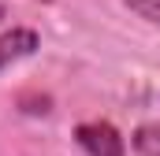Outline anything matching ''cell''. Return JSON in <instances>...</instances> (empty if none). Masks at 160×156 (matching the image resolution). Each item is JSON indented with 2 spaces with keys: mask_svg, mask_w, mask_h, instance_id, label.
Wrapping results in <instances>:
<instances>
[{
  "mask_svg": "<svg viewBox=\"0 0 160 156\" xmlns=\"http://www.w3.org/2000/svg\"><path fill=\"white\" fill-rule=\"evenodd\" d=\"M34 48H38V34H34V30H11V34H4V37H0V67H8V63L30 56Z\"/></svg>",
  "mask_w": 160,
  "mask_h": 156,
  "instance_id": "2",
  "label": "cell"
},
{
  "mask_svg": "<svg viewBox=\"0 0 160 156\" xmlns=\"http://www.w3.org/2000/svg\"><path fill=\"white\" fill-rule=\"evenodd\" d=\"M134 149H138V156H160V123L138 126V134H134Z\"/></svg>",
  "mask_w": 160,
  "mask_h": 156,
  "instance_id": "3",
  "label": "cell"
},
{
  "mask_svg": "<svg viewBox=\"0 0 160 156\" xmlns=\"http://www.w3.org/2000/svg\"><path fill=\"white\" fill-rule=\"evenodd\" d=\"M127 7L138 11L142 19H149V22H157V26H160V0H127Z\"/></svg>",
  "mask_w": 160,
  "mask_h": 156,
  "instance_id": "4",
  "label": "cell"
},
{
  "mask_svg": "<svg viewBox=\"0 0 160 156\" xmlns=\"http://www.w3.org/2000/svg\"><path fill=\"white\" fill-rule=\"evenodd\" d=\"M41 4H48V0H41Z\"/></svg>",
  "mask_w": 160,
  "mask_h": 156,
  "instance_id": "6",
  "label": "cell"
},
{
  "mask_svg": "<svg viewBox=\"0 0 160 156\" xmlns=\"http://www.w3.org/2000/svg\"><path fill=\"white\" fill-rule=\"evenodd\" d=\"M0 19H4V4H0Z\"/></svg>",
  "mask_w": 160,
  "mask_h": 156,
  "instance_id": "5",
  "label": "cell"
},
{
  "mask_svg": "<svg viewBox=\"0 0 160 156\" xmlns=\"http://www.w3.org/2000/svg\"><path fill=\"white\" fill-rule=\"evenodd\" d=\"M75 138H78V145L89 156H123L127 153L123 138L116 134V126H108V123H82L75 130Z\"/></svg>",
  "mask_w": 160,
  "mask_h": 156,
  "instance_id": "1",
  "label": "cell"
}]
</instances>
